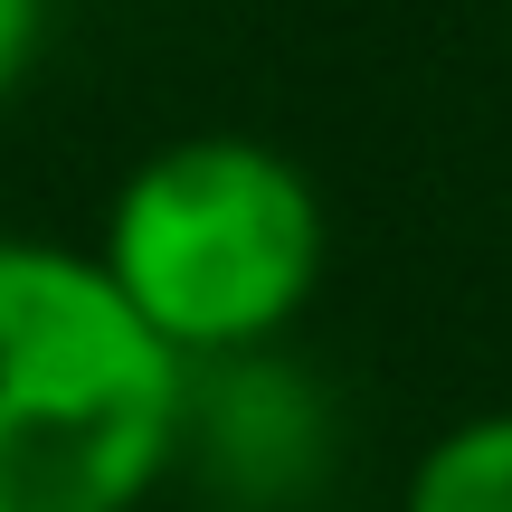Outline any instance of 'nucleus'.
<instances>
[{
  "mask_svg": "<svg viewBox=\"0 0 512 512\" xmlns=\"http://www.w3.org/2000/svg\"><path fill=\"white\" fill-rule=\"evenodd\" d=\"M399 512H512V408L437 427L399 484Z\"/></svg>",
  "mask_w": 512,
  "mask_h": 512,
  "instance_id": "obj_4",
  "label": "nucleus"
},
{
  "mask_svg": "<svg viewBox=\"0 0 512 512\" xmlns=\"http://www.w3.org/2000/svg\"><path fill=\"white\" fill-rule=\"evenodd\" d=\"M48 29H57V0H0V105H10V95L38 76Z\"/></svg>",
  "mask_w": 512,
  "mask_h": 512,
  "instance_id": "obj_5",
  "label": "nucleus"
},
{
  "mask_svg": "<svg viewBox=\"0 0 512 512\" xmlns=\"http://www.w3.org/2000/svg\"><path fill=\"white\" fill-rule=\"evenodd\" d=\"M86 256L181 370L304 332L332 266L323 190L266 133H171L105 190Z\"/></svg>",
  "mask_w": 512,
  "mask_h": 512,
  "instance_id": "obj_1",
  "label": "nucleus"
},
{
  "mask_svg": "<svg viewBox=\"0 0 512 512\" xmlns=\"http://www.w3.org/2000/svg\"><path fill=\"white\" fill-rule=\"evenodd\" d=\"M181 465V361L86 247L0 228V512H143Z\"/></svg>",
  "mask_w": 512,
  "mask_h": 512,
  "instance_id": "obj_2",
  "label": "nucleus"
},
{
  "mask_svg": "<svg viewBox=\"0 0 512 512\" xmlns=\"http://www.w3.org/2000/svg\"><path fill=\"white\" fill-rule=\"evenodd\" d=\"M342 475V399L294 342L181 370V465L171 484L219 512H313Z\"/></svg>",
  "mask_w": 512,
  "mask_h": 512,
  "instance_id": "obj_3",
  "label": "nucleus"
}]
</instances>
